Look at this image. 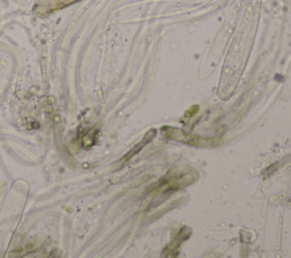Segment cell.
<instances>
[{"mask_svg":"<svg viewBox=\"0 0 291 258\" xmlns=\"http://www.w3.org/2000/svg\"><path fill=\"white\" fill-rule=\"evenodd\" d=\"M155 133H156V131H155V130H151V131H149V132H148V133L146 134L145 139L142 140L141 142H139V145H137V146L134 147V149H133V150H131V151H130V154L125 157V160H128V158H130L131 156L135 155L137 152L139 151V150L142 148V147H144L145 145H147V142L151 141V140H152V138H154V136H155Z\"/></svg>","mask_w":291,"mask_h":258,"instance_id":"cell-1","label":"cell"}]
</instances>
